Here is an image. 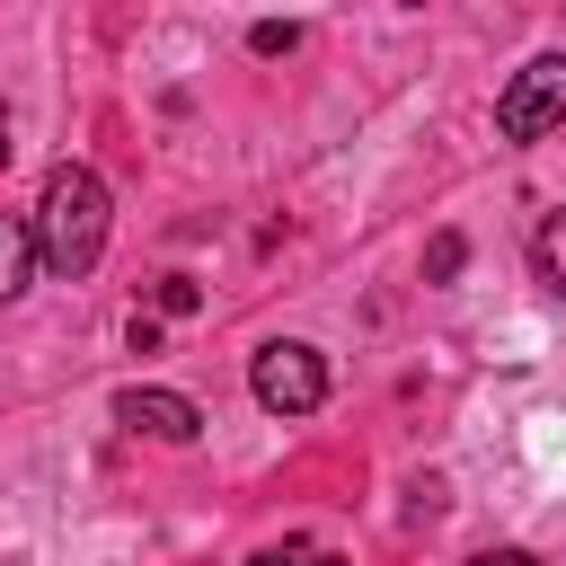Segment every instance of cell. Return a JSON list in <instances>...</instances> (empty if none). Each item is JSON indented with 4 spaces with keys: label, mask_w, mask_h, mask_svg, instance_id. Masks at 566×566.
I'll return each mask as SVG.
<instances>
[{
    "label": "cell",
    "mask_w": 566,
    "mask_h": 566,
    "mask_svg": "<svg viewBox=\"0 0 566 566\" xmlns=\"http://www.w3.org/2000/svg\"><path fill=\"white\" fill-rule=\"evenodd\" d=\"M106 221H115L106 177L80 168V159H62V168L44 177V195H35V265H53L62 283H80V274L106 256Z\"/></svg>",
    "instance_id": "6da1fadb"
},
{
    "label": "cell",
    "mask_w": 566,
    "mask_h": 566,
    "mask_svg": "<svg viewBox=\"0 0 566 566\" xmlns=\"http://www.w3.org/2000/svg\"><path fill=\"white\" fill-rule=\"evenodd\" d=\"M248 389H256V407H265V416H310V407L327 398V354H318V345L274 336V345H256Z\"/></svg>",
    "instance_id": "7a4b0ae2"
},
{
    "label": "cell",
    "mask_w": 566,
    "mask_h": 566,
    "mask_svg": "<svg viewBox=\"0 0 566 566\" xmlns=\"http://www.w3.org/2000/svg\"><path fill=\"white\" fill-rule=\"evenodd\" d=\"M557 124H566V53H539V62H522V71L504 80L495 133H504V142H548Z\"/></svg>",
    "instance_id": "3957f363"
},
{
    "label": "cell",
    "mask_w": 566,
    "mask_h": 566,
    "mask_svg": "<svg viewBox=\"0 0 566 566\" xmlns=\"http://www.w3.org/2000/svg\"><path fill=\"white\" fill-rule=\"evenodd\" d=\"M115 424H124V433H150V442H195V433H203L195 398H177V389H124V398H115Z\"/></svg>",
    "instance_id": "277c9868"
},
{
    "label": "cell",
    "mask_w": 566,
    "mask_h": 566,
    "mask_svg": "<svg viewBox=\"0 0 566 566\" xmlns=\"http://www.w3.org/2000/svg\"><path fill=\"white\" fill-rule=\"evenodd\" d=\"M35 283V221L27 212H0V310Z\"/></svg>",
    "instance_id": "5b68a950"
},
{
    "label": "cell",
    "mask_w": 566,
    "mask_h": 566,
    "mask_svg": "<svg viewBox=\"0 0 566 566\" xmlns=\"http://www.w3.org/2000/svg\"><path fill=\"white\" fill-rule=\"evenodd\" d=\"M531 274H539V283L566 301V212H548V221L531 230Z\"/></svg>",
    "instance_id": "8992f818"
},
{
    "label": "cell",
    "mask_w": 566,
    "mask_h": 566,
    "mask_svg": "<svg viewBox=\"0 0 566 566\" xmlns=\"http://www.w3.org/2000/svg\"><path fill=\"white\" fill-rule=\"evenodd\" d=\"M195 301H203V292H195V274H168V283H159V318H186Z\"/></svg>",
    "instance_id": "52a82bcc"
},
{
    "label": "cell",
    "mask_w": 566,
    "mask_h": 566,
    "mask_svg": "<svg viewBox=\"0 0 566 566\" xmlns=\"http://www.w3.org/2000/svg\"><path fill=\"white\" fill-rule=\"evenodd\" d=\"M248 44H256V53H292V44H301V27H248Z\"/></svg>",
    "instance_id": "ba28073f"
},
{
    "label": "cell",
    "mask_w": 566,
    "mask_h": 566,
    "mask_svg": "<svg viewBox=\"0 0 566 566\" xmlns=\"http://www.w3.org/2000/svg\"><path fill=\"white\" fill-rule=\"evenodd\" d=\"M424 274H433V283H442V274H460V239H451V230L433 239V256H424Z\"/></svg>",
    "instance_id": "9c48e42d"
},
{
    "label": "cell",
    "mask_w": 566,
    "mask_h": 566,
    "mask_svg": "<svg viewBox=\"0 0 566 566\" xmlns=\"http://www.w3.org/2000/svg\"><path fill=\"white\" fill-rule=\"evenodd\" d=\"M469 566H539L531 548H486V557H469Z\"/></svg>",
    "instance_id": "30bf717a"
},
{
    "label": "cell",
    "mask_w": 566,
    "mask_h": 566,
    "mask_svg": "<svg viewBox=\"0 0 566 566\" xmlns=\"http://www.w3.org/2000/svg\"><path fill=\"white\" fill-rule=\"evenodd\" d=\"M301 566H345V557H336V548H310V557H301Z\"/></svg>",
    "instance_id": "8fae6325"
},
{
    "label": "cell",
    "mask_w": 566,
    "mask_h": 566,
    "mask_svg": "<svg viewBox=\"0 0 566 566\" xmlns=\"http://www.w3.org/2000/svg\"><path fill=\"white\" fill-rule=\"evenodd\" d=\"M0 159H9V142H0Z\"/></svg>",
    "instance_id": "7c38bea8"
}]
</instances>
